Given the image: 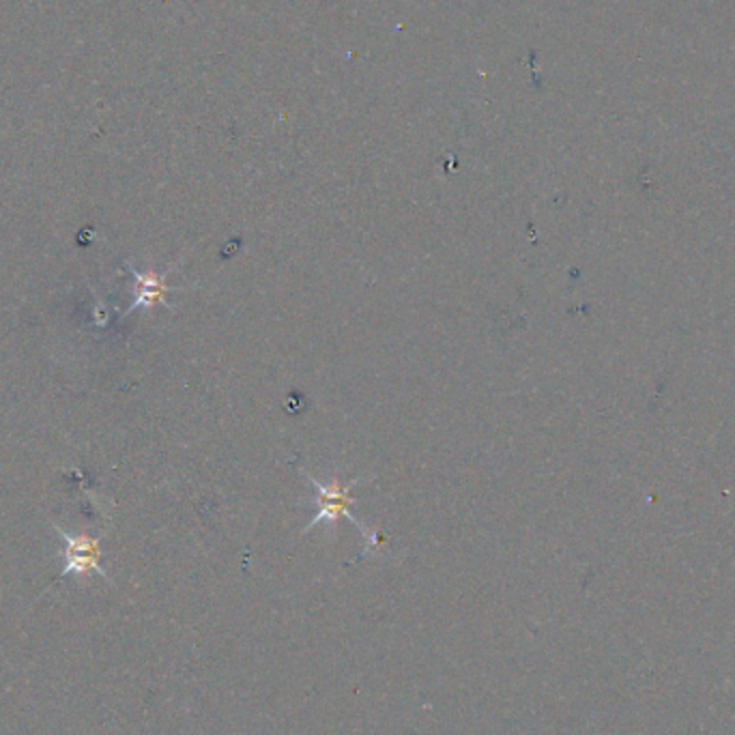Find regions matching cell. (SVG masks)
<instances>
[{"mask_svg": "<svg viewBox=\"0 0 735 735\" xmlns=\"http://www.w3.org/2000/svg\"><path fill=\"white\" fill-rule=\"evenodd\" d=\"M125 271H129L132 277H134V302H132V306L127 308L125 314H132L134 309L138 308H151V306H157V304L170 306L168 300H166L168 293L181 291V288H175V286L168 284V275H170V271L172 270L161 271V273L151 270L140 271L134 270L127 263Z\"/></svg>", "mask_w": 735, "mask_h": 735, "instance_id": "cell-3", "label": "cell"}, {"mask_svg": "<svg viewBox=\"0 0 735 735\" xmlns=\"http://www.w3.org/2000/svg\"><path fill=\"white\" fill-rule=\"evenodd\" d=\"M304 475L308 477L312 489H314V497L312 500H306L304 503H308L312 507H316L314 516L309 518L304 534H308L309 529H314L316 525H321L323 521L336 525L340 518H347L350 521L364 536V540L368 544V548H375V546H381L384 544V536L368 529L355 514H353V505L357 503V500L350 495V491L364 480V477H353V480H340V475H334L329 477V482H321L316 480L314 475H309L308 471H304Z\"/></svg>", "mask_w": 735, "mask_h": 735, "instance_id": "cell-1", "label": "cell"}, {"mask_svg": "<svg viewBox=\"0 0 735 735\" xmlns=\"http://www.w3.org/2000/svg\"><path fill=\"white\" fill-rule=\"evenodd\" d=\"M54 532L63 542V548L59 550V559L63 561L61 579L65 577H86L88 573L99 575L102 579L111 580L106 568L102 566V544L99 538H91L86 534L72 536L59 525H54Z\"/></svg>", "mask_w": 735, "mask_h": 735, "instance_id": "cell-2", "label": "cell"}]
</instances>
